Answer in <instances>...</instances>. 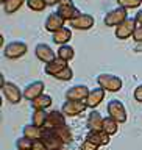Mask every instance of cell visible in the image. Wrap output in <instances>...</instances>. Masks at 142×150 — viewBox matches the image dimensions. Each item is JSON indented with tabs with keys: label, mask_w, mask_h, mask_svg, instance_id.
Instances as JSON below:
<instances>
[{
	"label": "cell",
	"mask_w": 142,
	"mask_h": 150,
	"mask_svg": "<svg viewBox=\"0 0 142 150\" xmlns=\"http://www.w3.org/2000/svg\"><path fill=\"white\" fill-rule=\"evenodd\" d=\"M67 66H69L67 61H64V59H61V58H56V59H53V61H50V63H47L45 67H44V70H45L47 75L55 77L56 74H59L61 70L66 69Z\"/></svg>",
	"instance_id": "obj_19"
},
{
	"label": "cell",
	"mask_w": 142,
	"mask_h": 150,
	"mask_svg": "<svg viewBox=\"0 0 142 150\" xmlns=\"http://www.w3.org/2000/svg\"><path fill=\"white\" fill-rule=\"evenodd\" d=\"M2 91H3V96L6 97V100L13 103V105H17L23 97V91H20V88L13 81H5L2 84Z\"/></svg>",
	"instance_id": "obj_5"
},
{
	"label": "cell",
	"mask_w": 142,
	"mask_h": 150,
	"mask_svg": "<svg viewBox=\"0 0 142 150\" xmlns=\"http://www.w3.org/2000/svg\"><path fill=\"white\" fill-rule=\"evenodd\" d=\"M27 52H28V45L25 44V42L13 41V42H9V44L5 45L3 55L6 56L8 59H19V58H22Z\"/></svg>",
	"instance_id": "obj_3"
},
{
	"label": "cell",
	"mask_w": 142,
	"mask_h": 150,
	"mask_svg": "<svg viewBox=\"0 0 142 150\" xmlns=\"http://www.w3.org/2000/svg\"><path fill=\"white\" fill-rule=\"evenodd\" d=\"M134 100H138V102L142 103V83L134 89Z\"/></svg>",
	"instance_id": "obj_34"
},
{
	"label": "cell",
	"mask_w": 142,
	"mask_h": 150,
	"mask_svg": "<svg viewBox=\"0 0 142 150\" xmlns=\"http://www.w3.org/2000/svg\"><path fill=\"white\" fill-rule=\"evenodd\" d=\"M106 111H108V116L112 117L114 120H117L119 124H125L126 110L120 100H110L108 102V106H106Z\"/></svg>",
	"instance_id": "obj_4"
},
{
	"label": "cell",
	"mask_w": 142,
	"mask_h": 150,
	"mask_svg": "<svg viewBox=\"0 0 142 150\" xmlns=\"http://www.w3.org/2000/svg\"><path fill=\"white\" fill-rule=\"evenodd\" d=\"M22 133H23L25 138L31 139V141H36V139H42L44 128H39V127H36V125H33V124H27V125H23Z\"/></svg>",
	"instance_id": "obj_20"
},
{
	"label": "cell",
	"mask_w": 142,
	"mask_h": 150,
	"mask_svg": "<svg viewBox=\"0 0 142 150\" xmlns=\"http://www.w3.org/2000/svg\"><path fill=\"white\" fill-rule=\"evenodd\" d=\"M100 147H97L95 144H92L91 141H88V139H84L81 144H80V150H98Z\"/></svg>",
	"instance_id": "obj_32"
},
{
	"label": "cell",
	"mask_w": 142,
	"mask_h": 150,
	"mask_svg": "<svg viewBox=\"0 0 142 150\" xmlns=\"http://www.w3.org/2000/svg\"><path fill=\"white\" fill-rule=\"evenodd\" d=\"M61 150H63V149H61Z\"/></svg>",
	"instance_id": "obj_40"
},
{
	"label": "cell",
	"mask_w": 142,
	"mask_h": 150,
	"mask_svg": "<svg viewBox=\"0 0 142 150\" xmlns=\"http://www.w3.org/2000/svg\"><path fill=\"white\" fill-rule=\"evenodd\" d=\"M102 130L105 131L106 134H110V136L116 134L117 130H119V122L108 116V117H105V119H103V127H102Z\"/></svg>",
	"instance_id": "obj_24"
},
{
	"label": "cell",
	"mask_w": 142,
	"mask_h": 150,
	"mask_svg": "<svg viewBox=\"0 0 142 150\" xmlns=\"http://www.w3.org/2000/svg\"><path fill=\"white\" fill-rule=\"evenodd\" d=\"M136 28H138V25H136L134 17L133 19L128 17L125 22H122L119 27H116V38L117 39H128V38H133Z\"/></svg>",
	"instance_id": "obj_7"
},
{
	"label": "cell",
	"mask_w": 142,
	"mask_h": 150,
	"mask_svg": "<svg viewBox=\"0 0 142 150\" xmlns=\"http://www.w3.org/2000/svg\"><path fill=\"white\" fill-rule=\"evenodd\" d=\"M47 116L49 112L47 111H42V110H37L31 114V124L39 127V128H44L45 127V122H47Z\"/></svg>",
	"instance_id": "obj_25"
},
{
	"label": "cell",
	"mask_w": 142,
	"mask_h": 150,
	"mask_svg": "<svg viewBox=\"0 0 142 150\" xmlns=\"http://www.w3.org/2000/svg\"><path fill=\"white\" fill-rule=\"evenodd\" d=\"M56 56L61 59H64V61H70V59H73V56H75V49L69 44L59 45L58 50H56Z\"/></svg>",
	"instance_id": "obj_23"
},
{
	"label": "cell",
	"mask_w": 142,
	"mask_h": 150,
	"mask_svg": "<svg viewBox=\"0 0 142 150\" xmlns=\"http://www.w3.org/2000/svg\"><path fill=\"white\" fill-rule=\"evenodd\" d=\"M86 102H77V100H66L63 103V112L66 117H75L86 111Z\"/></svg>",
	"instance_id": "obj_8"
},
{
	"label": "cell",
	"mask_w": 142,
	"mask_h": 150,
	"mask_svg": "<svg viewBox=\"0 0 142 150\" xmlns=\"http://www.w3.org/2000/svg\"><path fill=\"white\" fill-rule=\"evenodd\" d=\"M52 102H53L52 96H49V94H42V96H39L37 98H35V100H31V108L35 111H37V110L45 111L47 108L52 105Z\"/></svg>",
	"instance_id": "obj_22"
},
{
	"label": "cell",
	"mask_w": 142,
	"mask_h": 150,
	"mask_svg": "<svg viewBox=\"0 0 142 150\" xmlns=\"http://www.w3.org/2000/svg\"><path fill=\"white\" fill-rule=\"evenodd\" d=\"M141 2H142V0H141Z\"/></svg>",
	"instance_id": "obj_41"
},
{
	"label": "cell",
	"mask_w": 142,
	"mask_h": 150,
	"mask_svg": "<svg viewBox=\"0 0 142 150\" xmlns=\"http://www.w3.org/2000/svg\"><path fill=\"white\" fill-rule=\"evenodd\" d=\"M103 119H105V117H102V114L97 110H92L88 116V128H89V131H100L102 127H103Z\"/></svg>",
	"instance_id": "obj_18"
},
{
	"label": "cell",
	"mask_w": 142,
	"mask_h": 150,
	"mask_svg": "<svg viewBox=\"0 0 142 150\" xmlns=\"http://www.w3.org/2000/svg\"><path fill=\"white\" fill-rule=\"evenodd\" d=\"M97 83L100 88L110 92H117L122 89V78L112 74H100L97 77Z\"/></svg>",
	"instance_id": "obj_1"
},
{
	"label": "cell",
	"mask_w": 142,
	"mask_h": 150,
	"mask_svg": "<svg viewBox=\"0 0 142 150\" xmlns=\"http://www.w3.org/2000/svg\"><path fill=\"white\" fill-rule=\"evenodd\" d=\"M45 2H47V5H49V6H52V5H59L61 0H45Z\"/></svg>",
	"instance_id": "obj_38"
},
{
	"label": "cell",
	"mask_w": 142,
	"mask_h": 150,
	"mask_svg": "<svg viewBox=\"0 0 142 150\" xmlns=\"http://www.w3.org/2000/svg\"><path fill=\"white\" fill-rule=\"evenodd\" d=\"M27 5H28V8L31 9V11H44V9L49 6L47 5L45 0H27Z\"/></svg>",
	"instance_id": "obj_28"
},
{
	"label": "cell",
	"mask_w": 142,
	"mask_h": 150,
	"mask_svg": "<svg viewBox=\"0 0 142 150\" xmlns=\"http://www.w3.org/2000/svg\"><path fill=\"white\" fill-rule=\"evenodd\" d=\"M33 147V141L25 138V136H22V138H19L16 141V149L17 150H31Z\"/></svg>",
	"instance_id": "obj_29"
},
{
	"label": "cell",
	"mask_w": 142,
	"mask_h": 150,
	"mask_svg": "<svg viewBox=\"0 0 142 150\" xmlns=\"http://www.w3.org/2000/svg\"><path fill=\"white\" fill-rule=\"evenodd\" d=\"M55 133H56V136H58V138L63 141L64 144H70L72 142V131H70V128L67 125H64V127H59V128H55L53 130Z\"/></svg>",
	"instance_id": "obj_26"
},
{
	"label": "cell",
	"mask_w": 142,
	"mask_h": 150,
	"mask_svg": "<svg viewBox=\"0 0 142 150\" xmlns=\"http://www.w3.org/2000/svg\"><path fill=\"white\" fill-rule=\"evenodd\" d=\"M91 92L86 84H75L66 91V100H77V102H86V98Z\"/></svg>",
	"instance_id": "obj_6"
},
{
	"label": "cell",
	"mask_w": 142,
	"mask_h": 150,
	"mask_svg": "<svg viewBox=\"0 0 142 150\" xmlns=\"http://www.w3.org/2000/svg\"><path fill=\"white\" fill-rule=\"evenodd\" d=\"M0 2H2V3H5V2H6V0H0Z\"/></svg>",
	"instance_id": "obj_39"
},
{
	"label": "cell",
	"mask_w": 142,
	"mask_h": 150,
	"mask_svg": "<svg viewBox=\"0 0 142 150\" xmlns=\"http://www.w3.org/2000/svg\"><path fill=\"white\" fill-rule=\"evenodd\" d=\"M105 89L103 88H94V89H91V92H89V96H88V98H86V105H88V108H91V110H95V108L100 105V103L105 100Z\"/></svg>",
	"instance_id": "obj_14"
},
{
	"label": "cell",
	"mask_w": 142,
	"mask_h": 150,
	"mask_svg": "<svg viewBox=\"0 0 142 150\" xmlns=\"http://www.w3.org/2000/svg\"><path fill=\"white\" fill-rule=\"evenodd\" d=\"M35 55H36L37 59L42 61V63H45V64L58 58V56H56V52L52 49L49 44H44V42H42V44H37L35 47Z\"/></svg>",
	"instance_id": "obj_9"
},
{
	"label": "cell",
	"mask_w": 142,
	"mask_h": 150,
	"mask_svg": "<svg viewBox=\"0 0 142 150\" xmlns=\"http://www.w3.org/2000/svg\"><path fill=\"white\" fill-rule=\"evenodd\" d=\"M31 150H49V147H47V144L44 142V139H36V141H33Z\"/></svg>",
	"instance_id": "obj_33"
},
{
	"label": "cell",
	"mask_w": 142,
	"mask_h": 150,
	"mask_svg": "<svg viewBox=\"0 0 142 150\" xmlns=\"http://www.w3.org/2000/svg\"><path fill=\"white\" fill-rule=\"evenodd\" d=\"M59 5H63V6H70V5H73V0H61Z\"/></svg>",
	"instance_id": "obj_37"
},
{
	"label": "cell",
	"mask_w": 142,
	"mask_h": 150,
	"mask_svg": "<svg viewBox=\"0 0 142 150\" xmlns=\"http://www.w3.org/2000/svg\"><path fill=\"white\" fill-rule=\"evenodd\" d=\"M23 2H25V0H6V2L3 3V11L6 14L16 13L17 9L23 5Z\"/></svg>",
	"instance_id": "obj_27"
},
{
	"label": "cell",
	"mask_w": 142,
	"mask_h": 150,
	"mask_svg": "<svg viewBox=\"0 0 142 150\" xmlns=\"http://www.w3.org/2000/svg\"><path fill=\"white\" fill-rule=\"evenodd\" d=\"M44 88H45V84H44V81H41V80L28 83L25 86V89H23V97H25L27 100H35V98H37L39 96L44 94Z\"/></svg>",
	"instance_id": "obj_10"
},
{
	"label": "cell",
	"mask_w": 142,
	"mask_h": 150,
	"mask_svg": "<svg viewBox=\"0 0 142 150\" xmlns=\"http://www.w3.org/2000/svg\"><path fill=\"white\" fill-rule=\"evenodd\" d=\"M133 39L136 42H142V25L136 28V31H134V35H133Z\"/></svg>",
	"instance_id": "obj_35"
},
{
	"label": "cell",
	"mask_w": 142,
	"mask_h": 150,
	"mask_svg": "<svg viewBox=\"0 0 142 150\" xmlns=\"http://www.w3.org/2000/svg\"><path fill=\"white\" fill-rule=\"evenodd\" d=\"M126 19H128V9L117 6V8L110 9V11L105 14L103 22H105V25H108V27H119L122 22L126 21Z\"/></svg>",
	"instance_id": "obj_2"
},
{
	"label": "cell",
	"mask_w": 142,
	"mask_h": 150,
	"mask_svg": "<svg viewBox=\"0 0 142 150\" xmlns=\"http://www.w3.org/2000/svg\"><path fill=\"white\" fill-rule=\"evenodd\" d=\"M72 77H73V70H72L70 66H67V67L63 69L59 74L55 75V78L56 80H61V81H69V80H72Z\"/></svg>",
	"instance_id": "obj_30"
},
{
	"label": "cell",
	"mask_w": 142,
	"mask_h": 150,
	"mask_svg": "<svg viewBox=\"0 0 142 150\" xmlns=\"http://www.w3.org/2000/svg\"><path fill=\"white\" fill-rule=\"evenodd\" d=\"M64 125H67V124H66L64 112L58 111V110H53V111L49 112V116H47V122H45L44 128L55 130V128H59V127H64Z\"/></svg>",
	"instance_id": "obj_11"
},
{
	"label": "cell",
	"mask_w": 142,
	"mask_h": 150,
	"mask_svg": "<svg viewBox=\"0 0 142 150\" xmlns=\"http://www.w3.org/2000/svg\"><path fill=\"white\" fill-rule=\"evenodd\" d=\"M134 21L139 27L142 25V9H138V13H136V16H134Z\"/></svg>",
	"instance_id": "obj_36"
},
{
	"label": "cell",
	"mask_w": 142,
	"mask_h": 150,
	"mask_svg": "<svg viewBox=\"0 0 142 150\" xmlns=\"http://www.w3.org/2000/svg\"><path fill=\"white\" fill-rule=\"evenodd\" d=\"M42 139H44V142L47 144L49 150H61V149H63V145H64V142L58 138V136H56L55 131L49 130V128H44Z\"/></svg>",
	"instance_id": "obj_15"
},
{
	"label": "cell",
	"mask_w": 142,
	"mask_h": 150,
	"mask_svg": "<svg viewBox=\"0 0 142 150\" xmlns=\"http://www.w3.org/2000/svg\"><path fill=\"white\" fill-rule=\"evenodd\" d=\"M64 23H66V21L55 11V13H50L49 16H47L44 27H45L47 31H50L52 35H53L55 31H58V30H61V28L64 27Z\"/></svg>",
	"instance_id": "obj_13"
},
{
	"label": "cell",
	"mask_w": 142,
	"mask_h": 150,
	"mask_svg": "<svg viewBox=\"0 0 142 150\" xmlns=\"http://www.w3.org/2000/svg\"><path fill=\"white\" fill-rule=\"evenodd\" d=\"M56 13H58L59 16L64 19V21H69V22H72L75 17H78L80 14H81V11H80L75 5H70V6H63V5H58Z\"/></svg>",
	"instance_id": "obj_17"
},
{
	"label": "cell",
	"mask_w": 142,
	"mask_h": 150,
	"mask_svg": "<svg viewBox=\"0 0 142 150\" xmlns=\"http://www.w3.org/2000/svg\"><path fill=\"white\" fill-rule=\"evenodd\" d=\"M88 141H91L92 144H95L97 147H103V145H108L111 141V136L106 134L103 130L100 131H89L88 136H86Z\"/></svg>",
	"instance_id": "obj_16"
},
{
	"label": "cell",
	"mask_w": 142,
	"mask_h": 150,
	"mask_svg": "<svg viewBox=\"0 0 142 150\" xmlns=\"http://www.w3.org/2000/svg\"><path fill=\"white\" fill-rule=\"evenodd\" d=\"M94 23H95V21H94V17L91 14L81 13L78 17H75L73 21L70 22V25H72V28H75V30H91L94 27Z\"/></svg>",
	"instance_id": "obj_12"
},
{
	"label": "cell",
	"mask_w": 142,
	"mask_h": 150,
	"mask_svg": "<svg viewBox=\"0 0 142 150\" xmlns=\"http://www.w3.org/2000/svg\"><path fill=\"white\" fill-rule=\"evenodd\" d=\"M141 3H142L141 0H117V5L125 9H136V8H139Z\"/></svg>",
	"instance_id": "obj_31"
},
{
	"label": "cell",
	"mask_w": 142,
	"mask_h": 150,
	"mask_svg": "<svg viewBox=\"0 0 142 150\" xmlns=\"http://www.w3.org/2000/svg\"><path fill=\"white\" fill-rule=\"evenodd\" d=\"M70 39H72V30L67 27H63L61 30L53 33V42L58 45H66Z\"/></svg>",
	"instance_id": "obj_21"
}]
</instances>
